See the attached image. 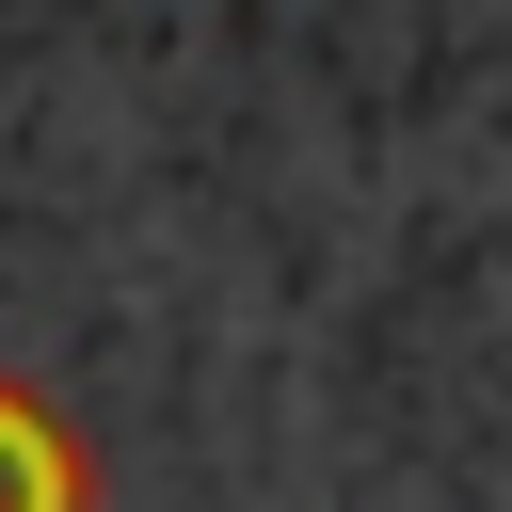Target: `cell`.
Listing matches in <instances>:
<instances>
[{
    "instance_id": "obj_1",
    "label": "cell",
    "mask_w": 512,
    "mask_h": 512,
    "mask_svg": "<svg viewBox=\"0 0 512 512\" xmlns=\"http://www.w3.org/2000/svg\"><path fill=\"white\" fill-rule=\"evenodd\" d=\"M0 512H80V448L0 384Z\"/></svg>"
}]
</instances>
